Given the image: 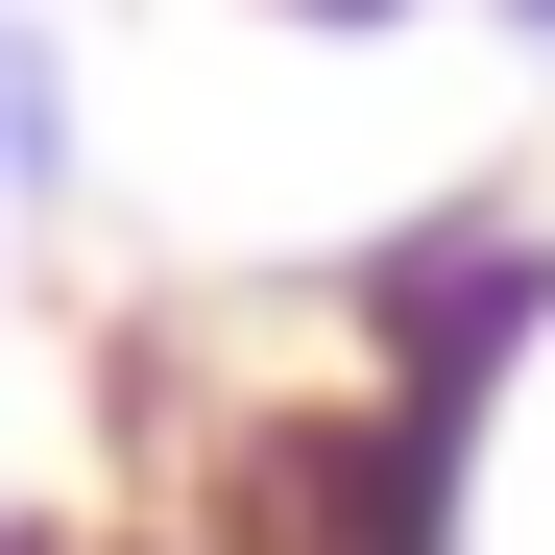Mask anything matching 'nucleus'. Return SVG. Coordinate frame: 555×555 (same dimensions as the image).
Listing matches in <instances>:
<instances>
[{"instance_id":"1","label":"nucleus","mask_w":555,"mask_h":555,"mask_svg":"<svg viewBox=\"0 0 555 555\" xmlns=\"http://www.w3.org/2000/svg\"><path fill=\"white\" fill-rule=\"evenodd\" d=\"M73 194V25L25 0V25H0V218H49Z\"/></svg>"},{"instance_id":"2","label":"nucleus","mask_w":555,"mask_h":555,"mask_svg":"<svg viewBox=\"0 0 555 555\" xmlns=\"http://www.w3.org/2000/svg\"><path fill=\"white\" fill-rule=\"evenodd\" d=\"M291 49H387V25H435V0H266Z\"/></svg>"},{"instance_id":"3","label":"nucleus","mask_w":555,"mask_h":555,"mask_svg":"<svg viewBox=\"0 0 555 555\" xmlns=\"http://www.w3.org/2000/svg\"><path fill=\"white\" fill-rule=\"evenodd\" d=\"M483 25H507V49H531V73H555V0H483Z\"/></svg>"},{"instance_id":"4","label":"nucleus","mask_w":555,"mask_h":555,"mask_svg":"<svg viewBox=\"0 0 555 555\" xmlns=\"http://www.w3.org/2000/svg\"><path fill=\"white\" fill-rule=\"evenodd\" d=\"M25 555H73V531H25Z\"/></svg>"},{"instance_id":"5","label":"nucleus","mask_w":555,"mask_h":555,"mask_svg":"<svg viewBox=\"0 0 555 555\" xmlns=\"http://www.w3.org/2000/svg\"><path fill=\"white\" fill-rule=\"evenodd\" d=\"M0 25H25V0H0Z\"/></svg>"}]
</instances>
